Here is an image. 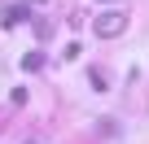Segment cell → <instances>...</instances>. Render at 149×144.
Here are the masks:
<instances>
[{"label": "cell", "instance_id": "obj_2", "mask_svg": "<svg viewBox=\"0 0 149 144\" xmlns=\"http://www.w3.org/2000/svg\"><path fill=\"white\" fill-rule=\"evenodd\" d=\"M26 13H31V5H13V9H5V26H18V22H26Z\"/></svg>", "mask_w": 149, "mask_h": 144}, {"label": "cell", "instance_id": "obj_1", "mask_svg": "<svg viewBox=\"0 0 149 144\" xmlns=\"http://www.w3.org/2000/svg\"><path fill=\"white\" fill-rule=\"evenodd\" d=\"M92 31L97 35H118V31H127V13H101V18H92Z\"/></svg>", "mask_w": 149, "mask_h": 144}, {"label": "cell", "instance_id": "obj_3", "mask_svg": "<svg viewBox=\"0 0 149 144\" xmlns=\"http://www.w3.org/2000/svg\"><path fill=\"white\" fill-rule=\"evenodd\" d=\"M40 65H44V52H26L22 57V70H40Z\"/></svg>", "mask_w": 149, "mask_h": 144}]
</instances>
